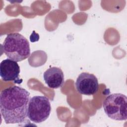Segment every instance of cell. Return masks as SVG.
Returning <instances> with one entry per match:
<instances>
[{
  "instance_id": "obj_1",
  "label": "cell",
  "mask_w": 127,
  "mask_h": 127,
  "mask_svg": "<svg viewBox=\"0 0 127 127\" xmlns=\"http://www.w3.org/2000/svg\"><path fill=\"white\" fill-rule=\"evenodd\" d=\"M30 93L21 87L10 86L1 91L0 110L7 124L23 123L28 117Z\"/></svg>"
},
{
  "instance_id": "obj_2",
  "label": "cell",
  "mask_w": 127,
  "mask_h": 127,
  "mask_svg": "<svg viewBox=\"0 0 127 127\" xmlns=\"http://www.w3.org/2000/svg\"><path fill=\"white\" fill-rule=\"evenodd\" d=\"M2 48L6 57L16 62L25 60L30 55L28 40L18 33L7 35L2 44Z\"/></svg>"
},
{
  "instance_id": "obj_3",
  "label": "cell",
  "mask_w": 127,
  "mask_h": 127,
  "mask_svg": "<svg viewBox=\"0 0 127 127\" xmlns=\"http://www.w3.org/2000/svg\"><path fill=\"white\" fill-rule=\"evenodd\" d=\"M105 113L111 119L126 121L127 119V97L122 93L109 95L104 100Z\"/></svg>"
},
{
  "instance_id": "obj_4",
  "label": "cell",
  "mask_w": 127,
  "mask_h": 127,
  "mask_svg": "<svg viewBox=\"0 0 127 127\" xmlns=\"http://www.w3.org/2000/svg\"><path fill=\"white\" fill-rule=\"evenodd\" d=\"M51 112V103L47 97L38 95L30 99L27 115L31 121L38 124L43 122L49 118Z\"/></svg>"
},
{
  "instance_id": "obj_5",
  "label": "cell",
  "mask_w": 127,
  "mask_h": 127,
  "mask_svg": "<svg viewBox=\"0 0 127 127\" xmlns=\"http://www.w3.org/2000/svg\"><path fill=\"white\" fill-rule=\"evenodd\" d=\"M75 86L78 93L86 95H94L99 89L97 77L93 74L88 72H82L79 75Z\"/></svg>"
},
{
  "instance_id": "obj_6",
  "label": "cell",
  "mask_w": 127,
  "mask_h": 127,
  "mask_svg": "<svg viewBox=\"0 0 127 127\" xmlns=\"http://www.w3.org/2000/svg\"><path fill=\"white\" fill-rule=\"evenodd\" d=\"M20 67L17 62L9 59H6L0 64V75L4 81H14L18 82Z\"/></svg>"
},
{
  "instance_id": "obj_7",
  "label": "cell",
  "mask_w": 127,
  "mask_h": 127,
  "mask_svg": "<svg viewBox=\"0 0 127 127\" xmlns=\"http://www.w3.org/2000/svg\"><path fill=\"white\" fill-rule=\"evenodd\" d=\"M44 80L51 88L57 89L63 86L64 82V75L62 70L57 67H51L43 74Z\"/></svg>"
}]
</instances>
